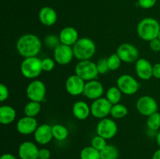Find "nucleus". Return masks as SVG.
<instances>
[{
    "label": "nucleus",
    "instance_id": "obj_3",
    "mask_svg": "<svg viewBox=\"0 0 160 159\" xmlns=\"http://www.w3.org/2000/svg\"><path fill=\"white\" fill-rule=\"evenodd\" d=\"M72 48L74 57L80 61L90 60L96 51L95 42L88 37L79 38Z\"/></svg>",
    "mask_w": 160,
    "mask_h": 159
},
{
    "label": "nucleus",
    "instance_id": "obj_40",
    "mask_svg": "<svg viewBox=\"0 0 160 159\" xmlns=\"http://www.w3.org/2000/svg\"><path fill=\"white\" fill-rule=\"evenodd\" d=\"M0 159H17V157L14 155H12V154H9V153H6V154H3L1 156Z\"/></svg>",
    "mask_w": 160,
    "mask_h": 159
},
{
    "label": "nucleus",
    "instance_id": "obj_21",
    "mask_svg": "<svg viewBox=\"0 0 160 159\" xmlns=\"http://www.w3.org/2000/svg\"><path fill=\"white\" fill-rule=\"evenodd\" d=\"M72 112L73 116L78 119L85 120L91 114V106H89L85 101H76L72 107Z\"/></svg>",
    "mask_w": 160,
    "mask_h": 159
},
{
    "label": "nucleus",
    "instance_id": "obj_10",
    "mask_svg": "<svg viewBox=\"0 0 160 159\" xmlns=\"http://www.w3.org/2000/svg\"><path fill=\"white\" fill-rule=\"evenodd\" d=\"M112 104L106 98H100L94 100L91 105V115L95 118L102 119L110 115Z\"/></svg>",
    "mask_w": 160,
    "mask_h": 159
},
{
    "label": "nucleus",
    "instance_id": "obj_38",
    "mask_svg": "<svg viewBox=\"0 0 160 159\" xmlns=\"http://www.w3.org/2000/svg\"><path fill=\"white\" fill-rule=\"evenodd\" d=\"M51 157V151L47 148H41L39 149L38 159H50Z\"/></svg>",
    "mask_w": 160,
    "mask_h": 159
},
{
    "label": "nucleus",
    "instance_id": "obj_14",
    "mask_svg": "<svg viewBox=\"0 0 160 159\" xmlns=\"http://www.w3.org/2000/svg\"><path fill=\"white\" fill-rule=\"evenodd\" d=\"M37 119L35 117L26 116L22 117L17 121L16 128L19 133L22 135H30L34 133L38 126Z\"/></svg>",
    "mask_w": 160,
    "mask_h": 159
},
{
    "label": "nucleus",
    "instance_id": "obj_19",
    "mask_svg": "<svg viewBox=\"0 0 160 159\" xmlns=\"http://www.w3.org/2000/svg\"><path fill=\"white\" fill-rule=\"evenodd\" d=\"M60 43L63 45L73 46L79 38H78V32L73 26H66L62 28L59 34Z\"/></svg>",
    "mask_w": 160,
    "mask_h": 159
},
{
    "label": "nucleus",
    "instance_id": "obj_32",
    "mask_svg": "<svg viewBox=\"0 0 160 159\" xmlns=\"http://www.w3.org/2000/svg\"><path fill=\"white\" fill-rule=\"evenodd\" d=\"M106 139L103 138L101 136H95L92 138V141H91V146L93 147L98 151H101L107 146V143H106Z\"/></svg>",
    "mask_w": 160,
    "mask_h": 159
},
{
    "label": "nucleus",
    "instance_id": "obj_42",
    "mask_svg": "<svg viewBox=\"0 0 160 159\" xmlns=\"http://www.w3.org/2000/svg\"><path fill=\"white\" fill-rule=\"evenodd\" d=\"M156 143H157L158 146L160 147V131L156 134Z\"/></svg>",
    "mask_w": 160,
    "mask_h": 159
},
{
    "label": "nucleus",
    "instance_id": "obj_26",
    "mask_svg": "<svg viewBox=\"0 0 160 159\" xmlns=\"http://www.w3.org/2000/svg\"><path fill=\"white\" fill-rule=\"evenodd\" d=\"M128 114V109L124 104H120V103L112 104L110 112V115L112 117V118L120 119V118H123L125 116H127Z\"/></svg>",
    "mask_w": 160,
    "mask_h": 159
},
{
    "label": "nucleus",
    "instance_id": "obj_33",
    "mask_svg": "<svg viewBox=\"0 0 160 159\" xmlns=\"http://www.w3.org/2000/svg\"><path fill=\"white\" fill-rule=\"evenodd\" d=\"M97 69H98V72L99 74H106L108 72L110 71L109 68V65H108V62L107 59L106 58H102V59H100L96 63Z\"/></svg>",
    "mask_w": 160,
    "mask_h": 159
},
{
    "label": "nucleus",
    "instance_id": "obj_7",
    "mask_svg": "<svg viewBox=\"0 0 160 159\" xmlns=\"http://www.w3.org/2000/svg\"><path fill=\"white\" fill-rule=\"evenodd\" d=\"M118 126L112 118H105L100 119L96 126L97 135L101 136L106 140L113 138L117 133Z\"/></svg>",
    "mask_w": 160,
    "mask_h": 159
},
{
    "label": "nucleus",
    "instance_id": "obj_43",
    "mask_svg": "<svg viewBox=\"0 0 160 159\" xmlns=\"http://www.w3.org/2000/svg\"><path fill=\"white\" fill-rule=\"evenodd\" d=\"M158 37H159V39L160 40V31H159V36H158Z\"/></svg>",
    "mask_w": 160,
    "mask_h": 159
},
{
    "label": "nucleus",
    "instance_id": "obj_9",
    "mask_svg": "<svg viewBox=\"0 0 160 159\" xmlns=\"http://www.w3.org/2000/svg\"><path fill=\"white\" fill-rule=\"evenodd\" d=\"M117 53L122 62L126 63L136 62L139 57V51L135 45L131 43H123L117 48Z\"/></svg>",
    "mask_w": 160,
    "mask_h": 159
},
{
    "label": "nucleus",
    "instance_id": "obj_27",
    "mask_svg": "<svg viewBox=\"0 0 160 159\" xmlns=\"http://www.w3.org/2000/svg\"><path fill=\"white\" fill-rule=\"evenodd\" d=\"M81 159H101L100 151L92 146L85 147L83 148L80 154Z\"/></svg>",
    "mask_w": 160,
    "mask_h": 159
},
{
    "label": "nucleus",
    "instance_id": "obj_5",
    "mask_svg": "<svg viewBox=\"0 0 160 159\" xmlns=\"http://www.w3.org/2000/svg\"><path fill=\"white\" fill-rule=\"evenodd\" d=\"M74 71L75 74L80 76L84 81L95 80L99 74L96 63L91 60L80 61L75 66Z\"/></svg>",
    "mask_w": 160,
    "mask_h": 159
},
{
    "label": "nucleus",
    "instance_id": "obj_18",
    "mask_svg": "<svg viewBox=\"0 0 160 159\" xmlns=\"http://www.w3.org/2000/svg\"><path fill=\"white\" fill-rule=\"evenodd\" d=\"M39 149L31 141H24L19 146L18 155L20 159H38Z\"/></svg>",
    "mask_w": 160,
    "mask_h": 159
},
{
    "label": "nucleus",
    "instance_id": "obj_15",
    "mask_svg": "<svg viewBox=\"0 0 160 159\" xmlns=\"http://www.w3.org/2000/svg\"><path fill=\"white\" fill-rule=\"evenodd\" d=\"M104 93L102 84L96 80L87 81L84 90V95L90 100H96L102 98Z\"/></svg>",
    "mask_w": 160,
    "mask_h": 159
},
{
    "label": "nucleus",
    "instance_id": "obj_36",
    "mask_svg": "<svg viewBox=\"0 0 160 159\" xmlns=\"http://www.w3.org/2000/svg\"><path fill=\"white\" fill-rule=\"evenodd\" d=\"M9 96V91L8 87L5 84H0V101L4 102L8 99Z\"/></svg>",
    "mask_w": 160,
    "mask_h": 159
},
{
    "label": "nucleus",
    "instance_id": "obj_35",
    "mask_svg": "<svg viewBox=\"0 0 160 159\" xmlns=\"http://www.w3.org/2000/svg\"><path fill=\"white\" fill-rule=\"evenodd\" d=\"M157 0H138V3L141 8L145 9H151L156 4Z\"/></svg>",
    "mask_w": 160,
    "mask_h": 159
},
{
    "label": "nucleus",
    "instance_id": "obj_11",
    "mask_svg": "<svg viewBox=\"0 0 160 159\" xmlns=\"http://www.w3.org/2000/svg\"><path fill=\"white\" fill-rule=\"evenodd\" d=\"M138 112L142 115L149 116L152 114L158 112V103L154 98L149 95L140 97L136 103Z\"/></svg>",
    "mask_w": 160,
    "mask_h": 159
},
{
    "label": "nucleus",
    "instance_id": "obj_24",
    "mask_svg": "<svg viewBox=\"0 0 160 159\" xmlns=\"http://www.w3.org/2000/svg\"><path fill=\"white\" fill-rule=\"evenodd\" d=\"M41 109H42V105L40 102L34 101H30L23 108V112H24L26 116L29 117H35L40 113Z\"/></svg>",
    "mask_w": 160,
    "mask_h": 159
},
{
    "label": "nucleus",
    "instance_id": "obj_4",
    "mask_svg": "<svg viewBox=\"0 0 160 159\" xmlns=\"http://www.w3.org/2000/svg\"><path fill=\"white\" fill-rule=\"evenodd\" d=\"M42 71V59L37 56L24 58L20 65V72L22 75L28 79H35L40 76Z\"/></svg>",
    "mask_w": 160,
    "mask_h": 159
},
{
    "label": "nucleus",
    "instance_id": "obj_44",
    "mask_svg": "<svg viewBox=\"0 0 160 159\" xmlns=\"http://www.w3.org/2000/svg\"><path fill=\"white\" fill-rule=\"evenodd\" d=\"M159 14H160V12H159Z\"/></svg>",
    "mask_w": 160,
    "mask_h": 159
},
{
    "label": "nucleus",
    "instance_id": "obj_28",
    "mask_svg": "<svg viewBox=\"0 0 160 159\" xmlns=\"http://www.w3.org/2000/svg\"><path fill=\"white\" fill-rule=\"evenodd\" d=\"M101 159H117L119 157V151L114 145L107 144V146L100 151Z\"/></svg>",
    "mask_w": 160,
    "mask_h": 159
},
{
    "label": "nucleus",
    "instance_id": "obj_29",
    "mask_svg": "<svg viewBox=\"0 0 160 159\" xmlns=\"http://www.w3.org/2000/svg\"><path fill=\"white\" fill-rule=\"evenodd\" d=\"M148 129L152 131H156L160 128V113L156 112L148 116L146 121Z\"/></svg>",
    "mask_w": 160,
    "mask_h": 159
},
{
    "label": "nucleus",
    "instance_id": "obj_30",
    "mask_svg": "<svg viewBox=\"0 0 160 159\" xmlns=\"http://www.w3.org/2000/svg\"><path fill=\"white\" fill-rule=\"evenodd\" d=\"M107 62L109 70H111V71H115V70H117L120 68L122 61L117 53H113V54H111L107 58Z\"/></svg>",
    "mask_w": 160,
    "mask_h": 159
},
{
    "label": "nucleus",
    "instance_id": "obj_17",
    "mask_svg": "<svg viewBox=\"0 0 160 159\" xmlns=\"http://www.w3.org/2000/svg\"><path fill=\"white\" fill-rule=\"evenodd\" d=\"M153 65L146 59H138L135 62V72L138 77L143 80H148L153 77Z\"/></svg>",
    "mask_w": 160,
    "mask_h": 159
},
{
    "label": "nucleus",
    "instance_id": "obj_6",
    "mask_svg": "<svg viewBox=\"0 0 160 159\" xmlns=\"http://www.w3.org/2000/svg\"><path fill=\"white\" fill-rule=\"evenodd\" d=\"M26 94L30 101L41 103L44 101L46 95V87L42 80H34L28 85Z\"/></svg>",
    "mask_w": 160,
    "mask_h": 159
},
{
    "label": "nucleus",
    "instance_id": "obj_1",
    "mask_svg": "<svg viewBox=\"0 0 160 159\" xmlns=\"http://www.w3.org/2000/svg\"><path fill=\"white\" fill-rule=\"evenodd\" d=\"M42 42L35 34H26L17 40L16 48L23 58L35 57L41 51Z\"/></svg>",
    "mask_w": 160,
    "mask_h": 159
},
{
    "label": "nucleus",
    "instance_id": "obj_39",
    "mask_svg": "<svg viewBox=\"0 0 160 159\" xmlns=\"http://www.w3.org/2000/svg\"><path fill=\"white\" fill-rule=\"evenodd\" d=\"M152 74L153 77L156 78V79H160V62L153 65Z\"/></svg>",
    "mask_w": 160,
    "mask_h": 159
},
{
    "label": "nucleus",
    "instance_id": "obj_37",
    "mask_svg": "<svg viewBox=\"0 0 160 159\" xmlns=\"http://www.w3.org/2000/svg\"><path fill=\"white\" fill-rule=\"evenodd\" d=\"M149 48L152 51H155V52L160 51V40L159 39V37L150 41Z\"/></svg>",
    "mask_w": 160,
    "mask_h": 159
},
{
    "label": "nucleus",
    "instance_id": "obj_23",
    "mask_svg": "<svg viewBox=\"0 0 160 159\" xmlns=\"http://www.w3.org/2000/svg\"><path fill=\"white\" fill-rule=\"evenodd\" d=\"M53 138L59 141L65 140L69 136V130L65 126L62 124H56L52 126Z\"/></svg>",
    "mask_w": 160,
    "mask_h": 159
},
{
    "label": "nucleus",
    "instance_id": "obj_41",
    "mask_svg": "<svg viewBox=\"0 0 160 159\" xmlns=\"http://www.w3.org/2000/svg\"><path fill=\"white\" fill-rule=\"evenodd\" d=\"M152 159H160V147L155 151Z\"/></svg>",
    "mask_w": 160,
    "mask_h": 159
},
{
    "label": "nucleus",
    "instance_id": "obj_22",
    "mask_svg": "<svg viewBox=\"0 0 160 159\" xmlns=\"http://www.w3.org/2000/svg\"><path fill=\"white\" fill-rule=\"evenodd\" d=\"M17 117L16 110L10 105H2L0 107V123L2 125H9Z\"/></svg>",
    "mask_w": 160,
    "mask_h": 159
},
{
    "label": "nucleus",
    "instance_id": "obj_12",
    "mask_svg": "<svg viewBox=\"0 0 160 159\" xmlns=\"http://www.w3.org/2000/svg\"><path fill=\"white\" fill-rule=\"evenodd\" d=\"M53 57L56 63L65 65L70 63L73 60L74 55L72 46L60 44L53 50Z\"/></svg>",
    "mask_w": 160,
    "mask_h": 159
},
{
    "label": "nucleus",
    "instance_id": "obj_2",
    "mask_svg": "<svg viewBox=\"0 0 160 159\" xmlns=\"http://www.w3.org/2000/svg\"><path fill=\"white\" fill-rule=\"evenodd\" d=\"M160 31V24L157 20L146 17L141 20L137 26V33L141 39L149 42L157 38Z\"/></svg>",
    "mask_w": 160,
    "mask_h": 159
},
{
    "label": "nucleus",
    "instance_id": "obj_16",
    "mask_svg": "<svg viewBox=\"0 0 160 159\" xmlns=\"http://www.w3.org/2000/svg\"><path fill=\"white\" fill-rule=\"evenodd\" d=\"M34 138L36 143L38 144H48L53 138L52 126L46 123L39 125L35 132H34Z\"/></svg>",
    "mask_w": 160,
    "mask_h": 159
},
{
    "label": "nucleus",
    "instance_id": "obj_34",
    "mask_svg": "<svg viewBox=\"0 0 160 159\" xmlns=\"http://www.w3.org/2000/svg\"><path fill=\"white\" fill-rule=\"evenodd\" d=\"M55 65H56V61L51 58H45L42 59V66L43 71H52L55 68Z\"/></svg>",
    "mask_w": 160,
    "mask_h": 159
},
{
    "label": "nucleus",
    "instance_id": "obj_20",
    "mask_svg": "<svg viewBox=\"0 0 160 159\" xmlns=\"http://www.w3.org/2000/svg\"><path fill=\"white\" fill-rule=\"evenodd\" d=\"M38 18L44 26H51L57 21V13L53 8L45 6L39 11Z\"/></svg>",
    "mask_w": 160,
    "mask_h": 159
},
{
    "label": "nucleus",
    "instance_id": "obj_25",
    "mask_svg": "<svg viewBox=\"0 0 160 159\" xmlns=\"http://www.w3.org/2000/svg\"><path fill=\"white\" fill-rule=\"evenodd\" d=\"M122 92L120 89L117 87V86L109 87L106 91V97L108 101L112 104H116L120 103V100L122 98Z\"/></svg>",
    "mask_w": 160,
    "mask_h": 159
},
{
    "label": "nucleus",
    "instance_id": "obj_8",
    "mask_svg": "<svg viewBox=\"0 0 160 159\" xmlns=\"http://www.w3.org/2000/svg\"><path fill=\"white\" fill-rule=\"evenodd\" d=\"M117 86L120 91L126 95L134 94L139 89V84L137 80L128 74L119 76L117 80Z\"/></svg>",
    "mask_w": 160,
    "mask_h": 159
},
{
    "label": "nucleus",
    "instance_id": "obj_31",
    "mask_svg": "<svg viewBox=\"0 0 160 159\" xmlns=\"http://www.w3.org/2000/svg\"><path fill=\"white\" fill-rule=\"evenodd\" d=\"M44 43L47 48H52L53 50L61 44L59 37L55 35V34H48L45 36V39H44Z\"/></svg>",
    "mask_w": 160,
    "mask_h": 159
},
{
    "label": "nucleus",
    "instance_id": "obj_13",
    "mask_svg": "<svg viewBox=\"0 0 160 159\" xmlns=\"http://www.w3.org/2000/svg\"><path fill=\"white\" fill-rule=\"evenodd\" d=\"M85 84V81L78 75H71L66 80V90L69 94L72 96H78L84 94Z\"/></svg>",
    "mask_w": 160,
    "mask_h": 159
}]
</instances>
